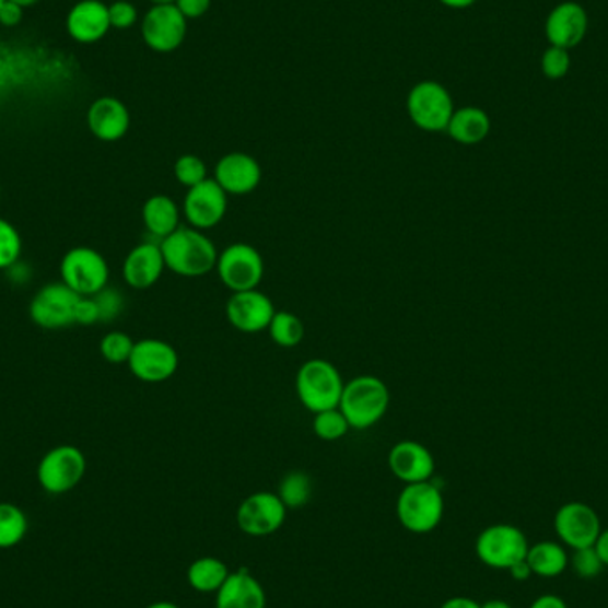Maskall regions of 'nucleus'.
<instances>
[{"mask_svg":"<svg viewBox=\"0 0 608 608\" xmlns=\"http://www.w3.org/2000/svg\"><path fill=\"white\" fill-rule=\"evenodd\" d=\"M557 539L571 551L594 547L601 533V519L591 505L568 502L553 516Z\"/></svg>","mask_w":608,"mask_h":608,"instance_id":"13","label":"nucleus"},{"mask_svg":"<svg viewBox=\"0 0 608 608\" xmlns=\"http://www.w3.org/2000/svg\"><path fill=\"white\" fill-rule=\"evenodd\" d=\"M508 573L513 576L516 582H527L528 578H533V570H530V565H528L527 559H523V561L516 562V564L511 565L508 568Z\"/></svg>","mask_w":608,"mask_h":608,"instance_id":"44","label":"nucleus"},{"mask_svg":"<svg viewBox=\"0 0 608 608\" xmlns=\"http://www.w3.org/2000/svg\"><path fill=\"white\" fill-rule=\"evenodd\" d=\"M491 119L484 109L480 107H461L454 110L451 124H448L447 132L456 143L459 144H479L490 136Z\"/></svg>","mask_w":608,"mask_h":608,"instance_id":"24","label":"nucleus"},{"mask_svg":"<svg viewBox=\"0 0 608 608\" xmlns=\"http://www.w3.org/2000/svg\"><path fill=\"white\" fill-rule=\"evenodd\" d=\"M175 176L176 180L180 182L182 186L187 187V189L198 186V184L209 178L207 164L198 155H182L175 162Z\"/></svg>","mask_w":608,"mask_h":608,"instance_id":"34","label":"nucleus"},{"mask_svg":"<svg viewBox=\"0 0 608 608\" xmlns=\"http://www.w3.org/2000/svg\"><path fill=\"white\" fill-rule=\"evenodd\" d=\"M141 215L148 232L161 241L180 229V209L169 196L155 195L148 198Z\"/></svg>","mask_w":608,"mask_h":608,"instance_id":"25","label":"nucleus"},{"mask_svg":"<svg viewBox=\"0 0 608 608\" xmlns=\"http://www.w3.org/2000/svg\"><path fill=\"white\" fill-rule=\"evenodd\" d=\"M24 20V8L13 4L10 0H4V4L0 8V25L4 27H16Z\"/></svg>","mask_w":608,"mask_h":608,"instance_id":"41","label":"nucleus"},{"mask_svg":"<svg viewBox=\"0 0 608 608\" xmlns=\"http://www.w3.org/2000/svg\"><path fill=\"white\" fill-rule=\"evenodd\" d=\"M528 608H570L564 599L557 594H541L534 599L533 605Z\"/></svg>","mask_w":608,"mask_h":608,"instance_id":"43","label":"nucleus"},{"mask_svg":"<svg viewBox=\"0 0 608 608\" xmlns=\"http://www.w3.org/2000/svg\"><path fill=\"white\" fill-rule=\"evenodd\" d=\"M312 479L308 473L300 470L289 471L278 486V496L287 508L304 507L312 499Z\"/></svg>","mask_w":608,"mask_h":608,"instance_id":"30","label":"nucleus"},{"mask_svg":"<svg viewBox=\"0 0 608 608\" xmlns=\"http://www.w3.org/2000/svg\"><path fill=\"white\" fill-rule=\"evenodd\" d=\"M0 196H2V187H0Z\"/></svg>","mask_w":608,"mask_h":608,"instance_id":"53","label":"nucleus"},{"mask_svg":"<svg viewBox=\"0 0 608 608\" xmlns=\"http://www.w3.org/2000/svg\"><path fill=\"white\" fill-rule=\"evenodd\" d=\"M61 281L81 297H93L109 285V264L93 247L77 246L62 257Z\"/></svg>","mask_w":608,"mask_h":608,"instance_id":"5","label":"nucleus"},{"mask_svg":"<svg viewBox=\"0 0 608 608\" xmlns=\"http://www.w3.org/2000/svg\"><path fill=\"white\" fill-rule=\"evenodd\" d=\"M5 276H8V280L13 283V285H25V283H30L31 278H33V269H31L30 264H25V261L19 260L16 264L10 267V269H5Z\"/></svg>","mask_w":608,"mask_h":608,"instance_id":"42","label":"nucleus"},{"mask_svg":"<svg viewBox=\"0 0 608 608\" xmlns=\"http://www.w3.org/2000/svg\"><path fill=\"white\" fill-rule=\"evenodd\" d=\"M230 573L229 565L218 557H200L187 570V584L196 593L215 594L226 582Z\"/></svg>","mask_w":608,"mask_h":608,"instance_id":"27","label":"nucleus"},{"mask_svg":"<svg viewBox=\"0 0 608 608\" xmlns=\"http://www.w3.org/2000/svg\"><path fill=\"white\" fill-rule=\"evenodd\" d=\"M127 365L133 377L155 385L175 376L180 365V358L172 343L159 338H144L133 343V351Z\"/></svg>","mask_w":608,"mask_h":608,"instance_id":"11","label":"nucleus"},{"mask_svg":"<svg viewBox=\"0 0 608 608\" xmlns=\"http://www.w3.org/2000/svg\"><path fill=\"white\" fill-rule=\"evenodd\" d=\"M312 428H314V433L324 442H337L349 433L351 425H349L348 419L343 417L340 408H334L315 413Z\"/></svg>","mask_w":608,"mask_h":608,"instance_id":"31","label":"nucleus"},{"mask_svg":"<svg viewBox=\"0 0 608 608\" xmlns=\"http://www.w3.org/2000/svg\"><path fill=\"white\" fill-rule=\"evenodd\" d=\"M133 340L124 331H110L105 335L101 342V352L105 362L113 365H124L129 363L130 354L133 351Z\"/></svg>","mask_w":608,"mask_h":608,"instance_id":"32","label":"nucleus"},{"mask_svg":"<svg viewBox=\"0 0 608 608\" xmlns=\"http://www.w3.org/2000/svg\"><path fill=\"white\" fill-rule=\"evenodd\" d=\"M2 4H4V0H0V8H2Z\"/></svg>","mask_w":608,"mask_h":608,"instance_id":"52","label":"nucleus"},{"mask_svg":"<svg viewBox=\"0 0 608 608\" xmlns=\"http://www.w3.org/2000/svg\"><path fill=\"white\" fill-rule=\"evenodd\" d=\"M87 127L96 139L115 143L125 138L130 129V113L127 105L113 96H102L87 110Z\"/></svg>","mask_w":608,"mask_h":608,"instance_id":"21","label":"nucleus"},{"mask_svg":"<svg viewBox=\"0 0 608 608\" xmlns=\"http://www.w3.org/2000/svg\"><path fill=\"white\" fill-rule=\"evenodd\" d=\"M274 314L272 301L257 289L232 292L226 303V319L243 334H260L269 328Z\"/></svg>","mask_w":608,"mask_h":608,"instance_id":"17","label":"nucleus"},{"mask_svg":"<svg viewBox=\"0 0 608 608\" xmlns=\"http://www.w3.org/2000/svg\"><path fill=\"white\" fill-rule=\"evenodd\" d=\"M388 466L391 473L405 484L431 480L436 470V461L431 451L413 440L395 443L388 454Z\"/></svg>","mask_w":608,"mask_h":608,"instance_id":"18","label":"nucleus"},{"mask_svg":"<svg viewBox=\"0 0 608 608\" xmlns=\"http://www.w3.org/2000/svg\"><path fill=\"white\" fill-rule=\"evenodd\" d=\"M267 329H269V337L272 338V342L278 343L280 348L292 349L303 342V320L297 315L285 312V309L276 312Z\"/></svg>","mask_w":608,"mask_h":608,"instance_id":"29","label":"nucleus"},{"mask_svg":"<svg viewBox=\"0 0 608 608\" xmlns=\"http://www.w3.org/2000/svg\"><path fill=\"white\" fill-rule=\"evenodd\" d=\"M571 70L570 50L561 47H550L542 52L541 72L550 81H561Z\"/></svg>","mask_w":608,"mask_h":608,"instance_id":"35","label":"nucleus"},{"mask_svg":"<svg viewBox=\"0 0 608 608\" xmlns=\"http://www.w3.org/2000/svg\"><path fill=\"white\" fill-rule=\"evenodd\" d=\"M124 280L136 290H147L161 280L166 271V261L162 257L161 246L153 243L138 244L130 249L124 261Z\"/></svg>","mask_w":608,"mask_h":608,"instance_id":"22","label":"nucleus"},{"mask_svg":"<svg viewBox=\"0 0 608 608\" xmlns=\"http://www.w3.org/2000/svg\"><path fill=\"white\" fill-rule=\"evenodd\" d=\"M219 186L223 187L229 196L252 195L260 186L261 167L257 159L243 152H233L224 155L215 164L214 176Z\"/></svg>","mask_w":608,"mask_h":608,"instance_id":"19","label":"nucleus"},{"mask_svg":"<svg viewBox=\"0 0 608 608\" xmlns=\"http://www.w3.org/2000/svg\"><path fill=\"white\" fill-rule=\"evenodd\" d=\"M30 533L27 514L19 505L0 502V550L16 547Z\"/></svg>","mask_w":608,"mask_h":608,"instance_id":"28","label":"nucleus"},{"mask_svg":"<svg viewBox=\"0 0 608 608\" xmlns=\"http://www.w3.org/2000/svg\"><path fill=\"white\" fill-rule=\"evenodd\" d=\"M527 536L522 528L508 523L486 527L476 539V553L482 564L491 570L507 571L511 565L527 559Z\"/></svg>","mask_w":608,"mask_h":608,"instance_id":"6","label":"nucleus"},{"mask_svg":"<svg viewBox=\"0 0 608 608\" xmlns=\"http://www.w3.org/2000/svg\"><path fill=\"white\" fill-rule=\"evenodd\" d=\"M101 323V314H98V306H96L93 297H81L77 303L75 308V324L81 326H93V324Z\"/></svg>","mask_w":608,"mask_h":608,"instance_id":"39","label":"nucleus"},{"mask_svg":"<svg viewBox=\"0 0 608 608\" xmlns=\"http://www.w3.org/2000/svg\"><path fill=\"white\" fill-rule=\"evenodd\" d=\"M109 30V5L102 0H81L68 13L67 31L77 44H96Z\"/></svg>","mask_w":608,"mask_h":608,"instance_id":"20","label":"nucleus"},{"mask_svg":"<svg viewBox=\"0 0 608 608\" xmlns=\"http://www.w3.org/2000/svg\"><path fill=\"white\" fill-rule=\"evenodd\" d=\"M594 550L605 565H608V528H601L598 539L594 542Z\"/></svg>","mask_w":608,"mask_h":608,"instance_id":"46","label":"nucleus"},{"mask_svg":"<svg viewBox=\"0 0 608 608\" xmlns=\"http://www.w3.org/2000/svg\"><path fill=\"white\" fill-rule=\"evenodd\" d=\"M81 295L62 281L48 283L34 294L30 304L33 323L44 329H62L75 324L77 303Z\"/></svg>","mask_w":608,"mask_h":608,"instance_id":"10","label":"nucleus"},{"mask_svg":"<svg viewBox=\"0 0 608 608\" xmlns=\"http://www.w3.org/2000/svg\"><path fill=\"white\" fill-rule=\"evenodd\" d=\"M390 388L379 377L358 376L343 386L340 411L348 419L351 429H371L376 425L390 408Z\"/></svg>","mask_w":608,"mask_h":608,"instance_id":"2","label":"nucleus"},{"mask_svg":"<svg viewBox=\"0 0 608 608\" xmlns=\"http://www.w3.org/2000/svg\"><path fill=\"white\" fill-rule=\"evenodd\" d=\"M93 300H95L96 306H98L101 323H113L124 312V294L118 289H113V287H105L98 294L93 295Z\"/></svg>","mask_w":608,"mask_h":608,"instance_id":"37","label":"nucleus"},{"mask_svg":"<svg viewBox=\"0 0 608 608\" xmlns=\"http://www.w3.org/2000/svg\"><path fill=\"white\" fill-rule=\"evenodd\" d=\"M175 5L187 20L200 19L209 11L210 0H176Z\"/></svg>","mask_w":608,"mask_h":608,"instance_id":"40","label":"nucleus"},{"mask_svg":"<svg viewBox=\"0 0 608 608\" xmlns=\"http://www.w3.org/2000/svg\"><path fill=\"white\" fill-rule=\"evenodd\" d=\"M267 596L264 585L246 568L232 571L229 578L215 593V608H266Z\"/></svg>","mask_w":608,"mask_h":608,"instance_id":"23","label":"nucleus"},{"mask_svg":"<svg viewBox=\"0 0 608 608\" xmlns=\"http://www.w3.org/2000/svg\"><path fill=\"white\" fill-rule=\"evenodd\" d=\"M440 2L452 10H465V8L476 4L477 0H440Z\"/></svg>","mask_w":608,"mask_h":608,"instance_id":"47","label":"nucleus"},{"mask_svg":"<svg viewBox=\"0 0 608 608\" xmlns=\"http://www.w3.org/2000/svg\"><path fill=\"white\" fill-rule=\"evenodd\" d=\"M587 31H589V15L584 5L576 0H564L561 4H557L548 13L545 22V36L548 44L565 50L578 47L587 36Z\"/></svg>","mask_w":608,"mask_h":608,"instance_id":"16","label":"nucleus"},{"mask_svg":"<svg viewBox=\"0 0 608 608\" xmlns=\"http://www.w3.org/2000/svg\"><path fill=\"white\" fill-rule=\"evenodd\" d=\"M22 257V237L19 230L0 218V271L10 269Z\"/></svg>","mask_w":608,"mask_h":608,"instance_id":"33","label":"nucleus"},{"mask_svg":"<svg viewBox=\"0 0 608 608\" xmlns=\"http://www.w3.org/2000/svg\"><path fill=\"white\" fill-rule=\"evenodd\" d=\"M215 271L226 289L232 292H244L260 285L266 272V261L257 247H253L252 244L235 243L219 253Z\"/></svg>","mask_w":608,"mask_h":608,"instance_id":"8","label":"nucleus"},{"mask_svg":"<svg viewBox=\"0 0 608 608\" xmlns=\"http://www.w3.org/2000/svg\"><path fill=\"white\" fill-rule=\"evenodd\" d=\"M153 2V5H162V4H175L176 0H150Z\"/></svg>","mask_w":608,"mask_h":608,"instance_id":"51","label":"nucleus"},{"mask_svg":"<svg viewBox=\"0 0 608 608\" xmlns=\"http://www.w3.org/2000/svg\"><path fill=\"white\" fill-rule=\"evenodd\" d=\"M289 508L281 502L278 493L258 491L243 500L237 508V525L244 534L252 537H266L278 533L287 519Z\"/></svg>","mask_w":608,"mask_h":608,"instance_id":"12","label":"nucleus"},{"mask_svg":"<svg viewBox=\"0 0 608 608\" xmlns=\"http://www.w3.org/2000/svg\"><path fill=\"white\" fill-rule=\"evenodd\" d=\"M144 608H180L178 605L173 604V601H155V604L148 605Z\"/></svg>","mask_w":608,"mask_h":608,"instance_id":"49","label":"nucleus"},{"mask_svg":"<svg viewBox=\"0 0 608 608\" xmlns=\"http://www.w3.org/2000/svg\"><path fill=\"white\" fill-rule=\"evenodd\" d=\"M570 568L578 578L591 580L604 571L605 564L599 559L594 547L573 550L570 556Z\"/></svg>","mask_w":608,"mask_h":608,"instance_id":"36","label":"nucleus"},{"mask_svg":"<svg viewBox=\"0 0 608 608\" xmlns=\"http://www.w3.org/2000/svg\"><path fill=\"white\" fill-rule=\"evenodd\" d=\"M395 513L400 525L411 534L436 530L445 514V499L433 480L406 484L400 491Z\"/></svg>","mask_w":608,"mask_h":608,"instance_id":"3","label":"nucleus"},{"mask_svg":"<svg viewBox=\"0 0 608 608\" xmlns=\"http://www.w3.org/2000/svg\"><path fill=\"white\" fill-rule=\"evenodd\" d=\"M480 608H513L505 599H488L486 604L480 605Z\"/></svg>","mask_w":608,"mask_h":608,"instance_id":"48","label":"nucleus"},{"mask_svg":"<svg viewBox=\"0 0 608 608\" xmlns=\"http://www.w3.org/2000/svg\"><path fill=\"white\" fill-rule=\"evenodd\" d=\"M86 456L73 445H59L48 451L38 465V482L47 493L65 494L81 484L86 476Z\"/></svg>","mask_w":608,"mask_h":608,"instance_id":"7","label":"nucleus"},{"mask_svg":"<svg viewBox=\"0 0 608 608\" xmlns=\"http://www.w3.org/2000/svg\"><path fill=\"white\" fill-rule=\"evenodd\" d=\"M162 257L166 269L184 278H200L214 271L218 266V247L201 230L192 226L180 229L162 238Z\"/></svg>","mask_w":608,"mask_h":608,"instance_id":"1","label":"nucleus"},{"mask_svg":"<svg viewBox=\"0 0 608 608\" xmlns=\"http://www.w3.org/2000/svg\"><path fill=\"white\" fill-rule=\"evenodd\" d=\"M141 33L155 52H173L186 39L187 19L175 4L153 5L144 15Z\"/></svg>","mask_w":608,"mask_h":608,"instance_id":"15","label":"nucleus"},{"mask_svg":"<svg viewBox=\"0 0 608 608\" xmlns=\"http://www.w3.org/2000/svg\"><path fill=\"white\" fill-rule=\"evenodd\" d=\"M440 608H480V604L468 596H452Z\"/></svg>","mask_w":608,"mask_h":608,"instance_id":"45","label":"nucleus"},{"mask_svg":"<svg viewBox=\"0 0 608 608\" xmlns=\"http://www.w3.org/2000/svg\"><path fill=\"white\" fill-rule=\"evenodd\" d=\"M110 30H130L138 22V10L136 5L127 0H116L109 5Z\"/></svg>","mask_w":608,"mask_h":608,"instance_id":"38","label":"nucleus"},{"mask_svg":"<svg viewBox=\"0 0 608 608\" xmlns=\"http://www.w3.org/2000/svg\"><path fill=\"white\" fill-rule=\"evenodd\" d=\"M13 4H19L20 8H33V5L38 4L39 0H10Z\"/></svg>","mask_w":608,"mask_h":608,"instance_id":"50","label":"nucleus"},{"mask_svg":"<svg viewBox=\"0 0 608 608\" xmlns=\"http://www.w3.org/2000/svg\"><path fill=\"white\" fill-rule=\"evenodd\" d=\"M184 218L192 229L204 230L214 229L229 210V195L223 187L219 186L214 178H207L198 186L187 189L184 198Z\"/></svg>","mask_w":608,"mask_h":608,"instance_id":"14","label":"nucleus"},{"mask_svg":"<svg viewBox=\"0 0 608 608\" xmlns=\"http://www.w3.org/2000/svg\"><path fill=\"white\" fill-rule=\"evenodd\" d=\"M454 110L451 93L440 82L423 81L409 91V118L425 132L447 130Z\"/></svg>","mask_w":608,"mask_h":608,"instance_id":"9","label":"nucleus"},{"mask_svg":"<svg viewBox=\"0 0 608 608\" xmlns=\"http://www.w3.org/2000/svg\"><path fill=\"white\" fill-rule=\"evenodd\" d=\"M343 386L346 383L337 366L323 358L304 362L295 376V394L301 405L314 414L338 408Z\"/></svg>","mask_w":608,"mask_h":608,"instance_id":"4","label":"nucleus"},{"mask_svg":"<svg viewBox=\"0 0 608 608\" xmlns=\"http://www.w3.org/2000/svg\"><path fill=\"white\" fill-rule=\"evenodd\" d=\"M527 562L534 576L557 578L570 568V556L562 542L539 541L528 548Z\"/></svg>","mask_w":608,"mask_h":608,"instance_id":"26","label":"nucleus"}]
</instances>
